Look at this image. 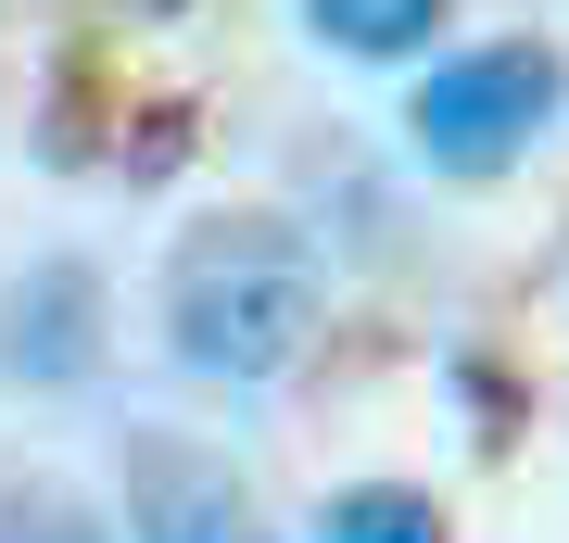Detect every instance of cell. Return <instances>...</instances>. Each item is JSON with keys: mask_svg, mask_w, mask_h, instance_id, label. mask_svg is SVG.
<instances>
[{"mask_svg": "<svg viewBox=\"0 0 569 543\" xmlns=\"http://www.w3.org/2000/svg\"><path fill=\"white\" fill-rule=\"evenodd\" d=\"M317 543H456V531L418 481H355V493L317 505Z\"/></svg>", "mask_w": 569, "mask_h": 543, "instance_id": "obj_6", "label": "cell"}, {"mask_svg": "<svg viewBox=\"0 0 569 543\" xmlns=\"http://www.w3.org/2000/svg\"><path fill=\"white\" fill-rule=\"evenodd\" d=\"M0 366H13L26 392H63L102 366V279H89L77 253L26 265L13 291H0Z\"/></svg>", "mask_w": 569, "mask_h": 543, "instance_id": "obj_4", "label": "cell"}, {"mask_svg": "<svg viewBox=\"0 0 569 543\" xmlns=\"http://www.w3.org/2000/svg\"><path fill=\"white\" fill-rule=\"evenodd\" d=\"M456 0H305V39L342 51V63H418L430 39H443Z\"/></svg>", "mask_w": 569, "mask_h": 543, "instance_id": "obj_5", "label": "cell"}, {"mask_svg": "<svg viewBox=\"0 0 569 543\" xmlns=\"http://www.w3.org/2000/svg\"><path fill=\"white\" fill-rule=\"evenodd\" d=\"M0 543H102L77 493H0Z\"/></svg>", "mask_w": 569, "mask_h": 543, "instance_id": "obj_7", "label": "cell"}, {"mask_svg": "<svg viewBox=\"0 0 569 543\" xmlns=\"http://www.w3.org/2000/svg\"><path fill=\"white\" fill-rule=\"evenodd\" d=\"M557 114H569V63H557V39H468V51H443V63L418 77L406 140H418L430 178L493 190V178H519V164H531V140H545Z\"/></svg>", "mask_w": 569, "mask_h": 543, "instance_id": "obj_2", "label": "cell"}, {"mask_svg": "<svg viewBox=\"0 0 569 543\" xmlns=\"http://www.w3.org/2000/svg\"><path fill=\"white\" fill-rule=\"evenodd\" d=\"M127 543H266L241 467L178 443V430H140L127 443Z\"/></svg>", "mask_w": 569, "mask_h": 543, "instance_id": "obj_3", "label": "cell"}, {"mask_svg": "<svg viewBox=\"0 0 569 543\" xmlns=\"http://www.w3.org/2000/svg\"><path fill=\"white\" fill-rule=\"evenodd\" d=\"M329 279L291 215H190L164 241V354L216 392H266L317 354Z\"/></svg>", "mask_w": 569, "mask_h": 543, "instance_id": "obj_1", "label": "cell"}]
</instances>
